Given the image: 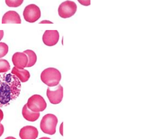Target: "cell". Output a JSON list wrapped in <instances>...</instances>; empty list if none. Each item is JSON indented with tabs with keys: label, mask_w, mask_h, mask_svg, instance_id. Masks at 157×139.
I'll return each mask as SVG.
<instances>
[{
	"label": "cell",
	"mask_w": 157,
	"mask_h": 139,
	"mask_svg": "<svg viewBox=\"0 0 157 139\" xmlns=\"http://www.w3.org/2000/svg\"><path fill=\"white\" fill-rule=\"evenodd\" d=\"M38 135V129L33 126L23 127L19 132V137L21 139H36Z\"/></svg>",
	"instance_id": "obj_9"
},
{
	"label": "cell",
	"mask_w": 157,
	"mask_h": 139,
	"mask_svg": "<svg viewBox=\"0 0 157 139\" xmlns=\"http://www.w3.org/2000/svg\"><path fill=\"white\" fill-rule=\"evenodd\" d=\"M4 118V113L1 109H0V122H1L2 120H3Z\"/></svg>",
	"instance_id": "obj_20"
},
{
	"label": "cell",
	"mask_w": 157,
	"mask_h": 139,
	"mask_svg": "<svg viewBox=\"0 0 157 139\" xmlns=\"http://www.w3.org/2000/svg\"><path fill=\"white\" fill-rule=\"evenodd\" d=\"M58 119L53 114H48L43 116L40 122V128L44 133L52 135L56 133Z\"/></svg>",
	"instance_id": "obj_3"
},
{
	"label": "cell",
	"mask_w": 157,
	"mask_h": 139,
	"mask_svg": "<svg viewBox=\"0 0 157 139\" xmlns=\"http://www.w3.org/2000/svg\"><path fill=\"white\" fill-rule=\"evenodd\" d=\"M21 85L12 73L0 74V107H6L16 100L21 93Z\"/></svg>",
	"instance_id": "obj_1"
},
{
	"label": "cell",
	"mask_w": 157,
	"mask_h": 139,
	"mask_svg": "<svg viewBox=\"0 0 157 139\" xmlns=\"http://www.w3.org/2000/svg\"><path fill=\"white\" fill-rule=\"evenodd\" d=\"M59 39V34L57 30H46L43 36L44 43L48 47H52L56 45Z\"/></svg>",
	"instance_id": "obj_8"
},
{
	"label": "cell",
	"mask_w": 157,
	"mask_h": 139,
	"mask_svg": "<svg viewBox=\"0 0 157 139\" xmlns=\"http://www.w3.org/2000/svg\"><path fill=\"white\" fill-rule=\"evenodd\" d=\"M5 139H17L14 138L13 137H8L7 138H5Z\"/></svg>",
	"instance_id": "obj_24"
},
{
	"label": "cell",
	"mask_w": 157,
	"mask_h": 139,
	"mask_svg": "<svg viewBox=\"0 0 157 139\" xmlns=\"http://www.w3.org/2000/svg\"><path fill=\"white\" fill-rule=\"evenodd\" d=\"M4 32L3 30H0V41H1L4 37Z\"/></svg>",
	"instance_id": "obj_22"
},
{
	"label": "cell",
	"mask_w": 157,
	"mask_h": 139,
	"mask_svg": "<svg viewBox=\"0 0 157 139\" xmlns=\"http://www.w3.org/2000/svg\"><path fill=\"white\" fill-rule=\"evenodd\" d=\"M23 53H25L28 58V64L26 67H31L34 66L37 62V57L36 54L32 50L28 49L26 51H23Z\"/></svg>",
	"instance_id": "obj_14"
},
{
	"label": "cell",
	"mask_w": 157,
	"mask_h": 139,
	"mask_svg": "<svg viewBox=\"0 0 157 139\" xmlns=\"http://www.w3.org/2000/svg\"><path fill=\"white\" fill-rule=\"evenodd\" d=\"M10 70V66L7 60L0 59V73H6Z\"/></svg>",
	"instance_id": "obj_15"
},
{
	"label": "cell",
	"mask_w": 157,
	"mask_h": 139,
	"mask_svg": "<svg viewBox=\"0 0 157 139\" xmlns=\"http://www.w3.org/2000/svg\"><path fill=\"white\" fill-rule=\"evenodd\" d=\"M28 61L27 56L23 52H16L12 57L13 64L18 69H24L26 67Z\"/></svg>",
	"instance_id": "obj_10"
},
{
	"label": "cell",
	"mask_w": 157,
	"mask_h": 139,
	"mask_svg": "<svg viewBox=\"0 0 157 139\" xmlns=\"http://www.w3.org/2000/svg\"><path fill=\"white\" fill-rule=\"evenodd\" d=\"M24 0H5L6 4L9 7L17 8L21 6Z\"/></svg>",
	"instance_id": "obj_16"
},
{
	"label": "cell",
	"mask_w": 157,
	"mask_h": 139,
	"mask_svg": "<svg viewBox=\"0 0 157 139\" xmlns=\"http://www.w3.org/2000/svg\"><path fill=\"white\" fill-rule=\"evenodd\" d=\"M11 73L15 75L22 82L28 81L30 77V74L29 71L24 69H18L16 67L13 68Z\"/></svg>",
	"instance_id": "obj_12"
},
{
	"label": "cell",
	"mask_w": 157,
	"mask_h": 139,
	"mask_svg": "<svg viewBox=\"0 0 157 139\" xmlns=\"http://www.w3.org/2000/svg\"><path fill=\"white\" fill-rule=\"evenodd\" d=\"M9 51V47L6 43H0V58L5 56Z\"/></svg>",
	"instance_id": "obj_17"
},
{
	"label": "cell",
	"mask_w": 157,
	"mask_h": 139,
	"mask_svg": "<svg viewBox=\"0 0 157 139\" xmlns=\"http://www.w3.org/2000/svg\"><path fill=\"white\" fill-rule=\"evenodd\" d=\"M4 132V127L3 124L0 123V137L3 135Z\"/></svg>",
	"instance_id": "obj_19"
},
{
	"label": "cell",
	"mask_w": 157,
	"mask_h": 139,
	"mask_svg": "<svg viewBox=\"0 0 157 139\" xmlns=\"http://www.w3.org/2000/svg\"><path fill=\"white\" fill-rule=\"evenodd\" d=\"M76 3L71 1H66L61 3L58 9V14L62 18H68L73 16L77 12Z\"/></svg>",
	"instance_id": "obj_5"
},
{
	"label": "cell",
	"mask_w": 157,
	"mask_h": 139,
	"mask_svg": "<svg viewBox=\"0 0 157 139\" xmlns=\"http://www.w3.org/2000/svg\"><path fill=\"white\" fill-rule=\"evenodd\" d=\"M40 23H52V22H51L48 21H42L41 22H40Z\"/></svg>",
	"instance_id": "obj_23"
},
{
	"label": "cell",
	"mask_w": 157,
	"mask_h": 139,
	"mask_svg": "<svg viewBox=\"0 0 157 139\" xmlns=\"http://www.w3.org/2000/svg\"><path fill=\"white\" fill-rule=\"evenodd\" d=\"M41 10L35 4H30L26 6L23 11V17L27 22L29 23H34L40 18Z\"/></svg>",
	"instance_id": "obj_6"
},
{
	"label": "cell",
	"mask_w": 157,
	"mask_h": 139,
	"mask_svg": "<svg viewBox=\"0 0 157 139\" xmlns=\"http://www.w3.org/2000/svg\"><path fill=\"white\" fill-rule=\"evenodd\" d=\"M78 1L84 6H89L90 5V0H78Z\"/></svg>",
	"instance_id": "obj_18"
},
{
	"label": "cell",
	"mask_w": 157,
	"mask_h": 139,
	"mask_svg": "<svg viewBox=\"0 0 157 139\" xmlns=\"http://www.w3.org/2000/svg\"><path fill=\"white\" fill-rule=\"evenodd\" d=\"M63 123L62 122L61 125H60V126L59 129L60 133L61 134L62 136H63Z\"/></svg>",
	"instance_id": "obj_21"
},
{
	"label": "cell",
	"mask_w": 157,
	"mask_h": 139,
	"mask_svg": "<svg viewBox=\"0 0 157 139\" xmlns=\"http://www.w3.org/2000/svg\"><path fill=\"white\" fill-rule=\"evenodd\" d=\"M47 96L50 103L53 105L59 104L63 97V88L61 85H58L55 89L48 87L47 90Z\"/></svg>",
	"instance_id": "obj_7"
},
{
	"label": "cell",
	"mask_w": 157,
	"mask_h": 139,
	"mask_svg": "<svg viewBox=\"0 0 157 139\" xmlns=\"http://www.w3.org/2000/svg\"><path fill=\"white\" fill-rule=\"evenodd\" d=\"M41 79L49 87H55L59 84L61 79V73L57 69L48 68L42 72Z\"/></svg>",
	"instance_id": "obj_2"
},
{
	"label": "cell",
	"mask_w": 157,
	"mask_h": 139,
	"mask_svg": "<svg viewBox=\"0 0 157 139\" xmlns=\"http://www.w3.org/2000/svg\"><path fill=\"white\" fill-rule=\"evenodd\" d=\"M26 105L31 111L38 113L45 110L47 106L44 98L38 94L33 95L29 98Z\"/></svg>",
	"instance_id": "obj_4"
},
{
	"label": "cell",
	"mask_w": 157,
	"mask_h": 139,
	"mask_svg": "<svg viewBox=\"0 0 157 139\" xmlns=\"http://www.w3.org/2000/svg\"><path fill=\"white\" fill-rule=\"evenodd\" d=\"M22 114L23 118L28 122H34L40 116V114L38 112H34L28 108L26 104H25L22 111Z\"/></svg>",
	"instance_id": "obj_13"
},
{
	"label": "cell",
	"mask_w": 157,
	"mask_h": 139,
	"mask_svg": "<svg viewBox=\"0 0 157 139\" xmlns=\"http://www.w3.org/2000/svg\"><path fill=\"white\" fill-rule=\"evenodd\" d=\"M21 17L17 12L13 10H10L6 12L2 18V23H15V24H21Z\"/></svg>",
	"instance_id": "obj_11"
},
{
	"label": "cell",
	"mask_w": 157,
	"mask_h": 139,
	"mask_svg": "<svg viewBox=\"0 0 157 139\" xmlns=\"http://www.w3.org/2000/svg\"><path fill=\"white\" fill-rule=\"evenodd\" d=\"M39 139H51V138H48V137H44L42 138H40Z\"/></svg>",
	"instance_id": "obj_25"
}]
</instances>
